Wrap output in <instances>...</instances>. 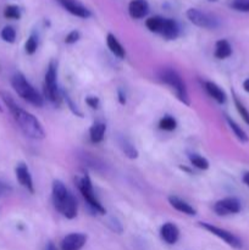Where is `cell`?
Instances as JSON below:
<instances>
[{
  "mask_svg": "<svg viewBox=\"0 0 249 250\" xmlns=\"http://www.w3.org/2000/svg\"><path fill=\"white\" fill-rule=\"evenodd\" d=\"M1 99L4 100L5 105L7 106L9 111L11 112L12 117L19 125L20 129L23 132L24 136L32 139H44L45 138V131H44L43 126L41 122L38 121L36 116L31 114V112L26 111L22 109L19 104H16L11 95L6 92H0Z\"/></svg>",
  "mask_w": 249,
  "mask_h": 250,
  "instance_id": "6da1fadb",
  "label": "cell"
},
{
  "mask_svg": "<svg viewBox=\"0 0 249 250\" xmlns=\"http://www.w3.org/2000/svg\"><path fill=\"white\" fill-rule=\"evenodd\" d=\"M107 225H109L110 229H111L112 231L116 232V233H121V232H122V225L120 224L119 220H116V219H114V217H112V219L110 220L109 224H107Z\"/></svg>",
  "mask_w": 249,
  "mask_h": 250,
  "instance_id": "e575fe53",
  "label": "cell"
},
{
  "mask_svg": "<svg viewBox=\"0 0 249 250\" xmlns=\"http://www.w3.org/2000/svg\"><path fill=\"white\" fill-rule=\"evenodd\" d=\"M158 77L161 82L167 84L168 87L175 92L176 97L178 98L180 102H182L183 104L189 106L190 100L189 97H188L187 88H186L185 82H183V80L181 78V76L178 75L177 71L170 67H164L159 71Z\"/></svg>",
  "mask_w": 249,
  "mask_h": 250,
  "instance_id": "7a4b0ae2",
  "label": "cell"
},
{
  "mask_svg": "<svg viewBox=\"0 0 249 250\" xmlns=\"http://www.w3.org/2000/svg\"><path fill=\"white\" fill-rule=\"evenodd\" d=\"M199 226L202 227V229H207L208 232H210V233L214 234V236L219 237L220 239H222L225 243H227L229 247H232V248L234 249L242 248L241 239H239L238 237L234 236L233 233H231V232L226 231V229H220V227L214 226V225L211 224H208V222H199Z\"/></svg>",
  "mask_w": 249,
  "mask_h": 250,
  "instance_id": "52a82bcc",
  "label": "cell"
},
{
  "mask_svg": "<svg viewBox=\"0 0 249 250\" xmlns=\"http://www.w3.org/2000/svg\"><path fill=\"white\" fill-rule=\"evenodd\" d=\"M87 243L84 233H70L61 241V250H81Z\"/></svg>",
  "mask_w": 249,
  "mask_h": 250,
  "instance_id": "30bf717a",
  "label": "cell"
},
{
  "mask_svg": "<svg viewBox=\"0 0 249 250\" xmlns=\"http://www.w3.org/2000/svg\"><path fill=\"white\" fill-rule=\"evenodd\" d=\"M117 95H119L120 104H122V105L126 104V93H124V90L121 89V88H120V89L117 90Z\"/></svg>",
  "mask_w": 249,
  "mask_h": 250,
  "instance_id": "8d00e7d4",
  "label": "cell"
},
{
  "mask_svg": "<svg viewBox=\"0 0 249 250\" xmlns=\"http://www.w3.org/2000/svg\"><path fill=\"white\" fill-rule=\"evenodd\" d=\"M204 88L207 90L208 94L217 103V104H225L227 100V95L216 83L211 82V81H205L204 82Z\"/></svg>",
  "mask_w": 249,
  "mask_h": 250,
  "instance_id": "2e32d148",
  "label": "cell"
},
{
  "mask_svg": "<svg viewBox=\"0 0 249 250\" xmlns=\"http://www.w3.org/2000/svg\"><path fill=\"white\" fill-rule=\"evenodd\" d=\"M59 212H60L62 216H65L66 219L68 220H72L77 216V210H78V204H77V200H76L75 195L71 193L66 200L63 203H61L58 208H56Z\"/></svg>",
  "mask_w": 249,
  "mask_h": 250,
  "instance_id": "8fae6325",
  "label": "cell"
},
{
  "mask_svg": "<svg viewBox=\"0 0 249 250\" xmlns=\"http://www.w3.org/2000/svg\"><path fill=\"white\" fill-rule=\"evenodd\" d=\"M11 192H12L11 186L7 185L6 182H4V181L0 180V198L6 197V195H9Z\"/></svg>",
  "mask_w": 249,
  "mask_h": 250,
  "instance_id": "836d02e7",
  "label": "cell"
},
{
  "mask_svg": "<svg viewBox=\"0 0 249 250\" xmlns=\"http://www.w3.org/2000/svg\"><path fill=\"white\" fill-rule=\"evenodd\" d=\"M242 181H243L244 185L248 186V187H249V172H244L243 173V177H242Z\"/></svg>",
  "mask_w": 249,
  "mask_h": 250,
  "instance_id": "74e56055",
  "label": "cell"
},
{
  "mask_svg": "<svg viewBox=\"0 0 249 250\" xmlns=\"http://www.w3.org/2000/svg\"><path fill=\"white\" fill-rule=\"evenodd\" d=\"M2 41L7 42V43H14L16 41V31H15L14 27L6 26L1 29V33H0Z\"/></svg>",
  "mask_w": 249,
  "mask_h": 250,
  "instance_id": "f546056e",
  "label": "cell"
},
{
  "mask_svg": "<svg viewBox=\"0 0 249 250\" xmlns=\"http://www.w3.org/2000/svg\"><path fill=\"white\" fill-rule=\"evenodd\" d=\"M16 178L19 181L20 185L23 188H26L29 193L33 194L34 193V186H33V180H32L31 172H29L28 167H27L26 164L21 163L17 165L16 167Z\"/></svg>",
  "mask_w": 249,
  "mask_h": 250,
  "instance_id": "7c38bea8",
  "label": "cell"
},
{
  "mask_svg": "<svg viewBox=\"0 0 249 250\" xmlns=\"http://www.w3.org/2000/svg\"><path fill=\"white\" fill-rule=\"evenodd\" d=\"M229 6L239 12H249V0H231Z\"/></svg>",
  "mask_w": 249,
  "mask_h": 250,
  "instance_id": "1f68e13d",
  "label": "cell"
},
{
  "mask_svg": "<svg viewBox=\"0 0 249 250\" xmlns=\"http://www.w3.org/2000/svg\"><path fill=\"white\" fill-rule=\"evenodd\" d=\"M176 127H177V121L172 116L163 117L160 120V122H159V128L163 129V131L171 132L173 129H176Z\"/></svg>",
  "mask_w": 249,
  "mask_h": 250,
  "instance_id": "484cf974",
  "label": "cell"
},
{
  "mask_svg": "<svg viewBox=\"0 0 249 250\" xmlns=\"http://www.w3.org/2000/svg\"><path fill=\"white\" fill-rule=\"evenodd\" d=\"M160 34L167 41H172V39L177 38L178 34H180V26L175 20L166 19Z\"/></svg>",
  "mask_w": 249,
  "mask_h": 250,
  "instance_id": "ac0fdd59",
  "label": "cell"
},
{
  "mask_svg": "<svg viewBox=\"0 0 249 250\" xmlns=\"http://www.w3.org/2000/svg\"><path fill=\"white\" fill-rule=\"evenodd\" d=\"M214 55L215 58L220 59V60L229 58L232 55V46L229 44V42L226 41V39H220V41H217L216 44H215Z\"/></svg>",
  "mask_w": 249,
  "mask_h": 250,
  "instance_id": "ffe728a7",
  "label": "cell"
},
{
  "mask_svg": "<svg viewBox=\"0 0 249 250\" xmlns=\"http://www.w3.org/2000/svg\"><path fill=\"white\" fill-rule=\"evenodd\" d=\"M0 111H2V109H1V106H0Z\"/></svg>",
  "mask_w": 249,
  "mask_h": 250,
  "instance_id": "b9f144b4",
  "label": "cell"
},
{
  "mask_svg": "<svg viewBox=\"0 0 249 250\" xmlns=\"http://www.w3.org/2000/svg\"><path fill=\"white\" fill-rule=\"evenodd\" d=\"M225 119H226L227 125H228L229 128L232 129V132H233L234 136L237 137V139H238L239 142H242V143H247V142L249 141V138H248V136H247L246 132L242 129V127L239 126V125L237 124L236 121H233L231 117L227 116V115H226V117H225Z\"/></svg>",
  "mask_w": 249,
  "mask_h": 250,
  "instance_id": "603a6c76",
  "label": "cell"
},
{
  "mask_svg": "<svg viewBox=\"0 0 249 250\" xmlns=\"http://www.w3.org/2000/svg\"><path fill=\"white\" fill-rule=\"evenodd\" d=\"M80 38H81L80 32H78V31H71L70 33L66 36L65 43L66 44H73V43H76V42L80 41Z\"/></svg>",
  "mask_w": 249,
  "mask_h": 250,
  "instance_id": "d6a6232c",
  "label": "cell"
},
{
  "mask_svg": "<svg viewBox=\"0 0 249 250\" xmlns=\"http://www.w3.org/2000/svg\"><path fill=\"white\" fill-rule=\"evenodd\" d=\"M149 12V4L146 0H132L128 5V14L132 19L141 20Z\"/></svg>",
  "mask_w": 249,
  "mask_h": 250,
  "instance_id": "5bb4252c",
  "label": "cell"
},
{
  "mask_svg": "<svg viewBox=\"0 0 249 250\" xmlns=\"http://www.w3.org/2000/svg\"><path fill=\"white\" fill-rule=\"evenodd\" d=\"M209 1H212V2H215V1H217V0H209Z\"/></svg>",
  "mask_w": 249,
  "mask_h": 250,
  "instance_id": "60d3db41",
  "label": "cell"
},
{
  "mask_svg": "<svg viewBox=\"0 0 249 250\" xmlns=\"http://www.w3.org/2000/svg\"><path fill=\"white\" fill-rule=\"evenodd\" d=\"M243 89L246 90L247 93H249V78H247L243 82Z\"/></svg>",
  "mask_w": 249,
  "mask_h": 250,
  "instance_id": "f35d334b",
  "label": "cell"
},
{
  "mask_svg": "<svg viewBox=\"0 0 249 250\" xmlns=\"http://www.w3.org/2000/svg\"><path fill=\"white\" fill-rule=\"evenodd\" d=\"M56 1L60 4V6H62L66 11H68L73 16L80 17V19H88V17L92 16L90 10L78 0H56Z\"/></svg>",
  "mask_w": 249,
  "mask_h": 250,
  "instance_id": "9c48e42d",
  "label": "cell"
},
{
  "mask_svg": "<svg viewBox=\"0 0 249 250\" xmlns=\"http://www.w3.org/2000/svg\"><path fill=\"white\" fill-rule=\"evenodd\" d=\"M37 49H38V37L33 33L27 39L26 44H24V50H26L28 55H33L37 51Z\"/></svg>",
  "mask_w": 249,
  "mask_h": 250,
  "instance_id": "4316f807",
  "label": "cell"
},
{
  "mask_svg": "<svg viewBox=\"0 0 249 250\" xmlns=\"http://www.w3.org/2000/svg\"><path fill=\"white\" fill-rule=\"evenodd\" d=\"M44 92H45V97L49 102L55 105L60 104L61 94L58 85V63L55 61H50L48 70H46Z\"/></svg>",
  "mask_w": 249,
  "mask_h": 250,
  "instance_id": "5b68a950",
  "label": "cell"
},
{
  "mask_svg": "<svg viewBox=\"0 0 249 250\" xmlns=\"http://www.w3.org/2000/svg\"><path fill=\"white\" fill-rule=\"evenodd\" d=\"M85 103H87V105L89 107H92V109H98L99 107V99H98L97 97H88L87 99H85Z\"/></svg>",
  "mask_w": 249,
  "mask_h": 250,
  "instance_id": "d590c367",
  "label": "cell"
},
{
  "mask_svg": "<svg viewBox=\"0 0 249 250\" xmlns=\"http://www.w3.org/2000/svg\"><path fill=\"white\" fill-rule=\"evenodd\" d=\"M188 158H189L190 164L194 167L199 168V170H208L209 168V161L205 158H203V156L198 155V154H190Z\"/></svg>",
  "mask_w": 249,
  "mask_h": 250,
  "instance_id": "d4e9b609",
  "label": "cell"
},
{
  "mask_svg": "<svg viewBox=\"0 0 249 250\" xmlns=\"http://www.w3.org/2000/svg\"><path fill=\"white\" fill-rule=\"evenodd\" d=\"M168 203H170V205L173 208V209L182 212V214L188 215V216H194V215H197V210H195L192 205L188 204V203L185 202V200L180 199L178 197L171 195V197H168Z\"/></svg>",
  "mask_w": 249,
  "mask_h": 250,
  "instance_id": "e0dca14e",
  "label": "cell"
},
{
  "mask_svg": "<svg viewBox=\"0 0 249 250\" xmlns=\"http://www.w3.org/2000/svg\"><path fill=\"white\" fill-rule=\"evenodd\" d=\"M82 158L83 160H84V163L87 164L88 166H90L92 168H94V170H99L100 167H104V163H103L100 159L90 155V154H83Z\"/></svg>",
  "mask_w": 249,
  "mask_h": 250,
  "instance_id": "83f0119b",
  "label": "cell"
},
{
  "mask_svg": "<svg viewBox=\"0 0 249 250\" xmlns=\"http://www.w3.org/2000/svg\"><path fill=\"white\" fill-rule=\"evenodd\" d=\"M51 190H53V202L55 209L61 204V203L65 202L66 198L71 194V192L67 189V187H66V186L63 185V182H61L60 180L54 181Z\"/></svg>",
  "mask_w": 249,
  "mask_h": 250,
  "instance_id": "9a60e30c",
  "label": "cell"
},
{
  "mask_svg": "<svg viewBox=\"0 0 249 250\" xmlns=\"http://www.w3.org/2000/svg\"><path fill=\"white\" fill-rule=\"evenodd\" d=\"M186 16H187V19L193 24H195L197 27H200V28L214 29L217 28L220 24L219 20L214 15L207 14V12L200 11V10L194 9V7L188 9L187 12H186Z\"/></svg>",
  "mask_w": 249,
  "mask_h": 250,
  "instance_id": "8992f818",
  "label": "cell"
},
{
  "mask_svg": "<svg viewBox=\"0 0 249 250\" xmlns=\"http://www.w3.org/2000/svg\"><path fill=\"white\" fill-rule=\"evenodd\" d=\"M76 185H77L78 189H80L81 194H82L83 199L87 202V204L94 210L95 212L100 215H105L106 214V210L105 208L103 207L102 203L98 200V198L95 197L94 190H93V186H92V181H90V177L84 173L82 177H77L76 178Z\"/></svg>",
  "mask_w": 249,
  "mask_h": 250,
  "instance_id": "277c9868",
  "label": "cell"
},
{
  "mask_svg": "<svg viewBox=\"0 0 249 250\" xmlns=\"http://www.w3.org/2000/svg\"><path fill=\"white\" fill-rule=\"evenodd\" d=\"M233 102H234V105H236L237 111L239 112V115L242 116V119H243L244 122H246V124L249 126V111L247 110V107L242 104V102L238 99V98H237V95L234 94V93H233Z\"/></svg>",
  "mask_w": 249,
  "mask_h": 250,
  "instance_id": "f1b7e54d",
  "label": "cell"
},
{
  "mask_svg": "<svg viewBox=\"0 0 249 250\" xmlns=\"http://www.w3.org/2000/svg\"><path fill=\"white\" fill-rule=\"evenodd\" d=\"M165 20H166V17L151 16L145 21V26H146V28H148L150 32H153V33L160 34L161 31H163Z\"/></svg>",
  "mask_w": 249,
  "mask_h": 250,
  "instance_id": "cb8c5ba5",
  "label": "cell"
},
{
  "mask_svg": "<svg viewBox=\"0 0 249 250\" xmlns=\"http://www.w3.org/2000/svg\"><path fill=\"white\" fill-rule=\"evenodd\" d=\"M160 236L165 243L175 244L177 243L178 238H180V229L172 222H166L161 226Z\"/></svg>",
  "mask_w": 249,
  "mask_h": 250,
  "instance_id": "4fadbf2b",
  "label": "cell"
},
{
  "mask_svg": "<svg viewBox=\"0 0 249 250\" xmlns=\"http://www.w3.org/2000/svg\"><path fill=\"white\" fill-rule=\"evenodd\" d=\"M106 44L109 50L114 54L116 58L124 59L126 56V51H124V48L122 46V44L120 43L119 39L114 36L112 33H107L106 36Z\"/></svg>",
  "mask_w": 249,
  "mask_h": 250,
  "instance_id": "d6986e66",
  "label": "cell"
},
{
  "mask_svg": "<svg viewBox=\"0 0 249 250\" xmlns=\"http://www.w3.org/2000/svg\"><path fill=\"white\" fill-rule=\"evenodd\" d=\"M46 250H56V248L55 246L50 242V243H48V246H46Z\"/></svg>",
  "mask_w": 249,
  "mask_h": 250,
  "instance_id": "ab89813d",
  "label": "cell"
},
{
  "mask_svg": "<svg viewBox=\"0 0 249 250\" xmlns=\"http://www.w3.org/2000/svg\"><path fill=\"white\" fill-rule=\"evenodd\" d=\"M105 132H106V125L103 124V122H95L89 128L90 142L94 144L100 143L104 139Z\"/></svg>",
  "mask_w": 249,
  "mask_h": 250,
  "instance_id": "7402d4cb",
  "label": "cell"
},
{
  "mask_svg": "<svg viewBox=\"0 0 249 250\" xmlns=\"http://www.w3.org/2000/svg\"><path fill=\"white\" fill-rule=\"evenodd\" d=\"M4 16L10 20H19L21 17V10L16 5H7L4 10Z\"/></svg>",
  "mask_w": 249,
  "mask_h": 250,
  "instance_id": "4dcf8cb0",
  "label": "cell"
},
{
  "mask_svg": "<svg viewBox=\"0 0 249 250\" xmlns=\"http://www.w3.org/2000/svg\"><path fill=\"white\" fill-rule=\"evenodd\" d=\"M241 202L237 198L228 197L224 198V199L219 200L215 203L214 205V211L219 216H226V215H233L238 214L241 211Z\"/></svg>",
  "mask_w": 249,
  "mask_h": 250,
  "instance_id": "ba28073f",
  "label": "cell"
},
{
  "mask_svg": "<svg viewBox=\"0 0 249 250\" xmlns=\"http://www.w3.org/2000/svg\"><path fill=\"white\" fill-rule=\"evenodd\" d=\"M11 84L12 88L15 89V92L20 95L23 100H26L29 104L34 105L37 107L43 106L44 100L43 97L39 94L38 90L26 80L22 73H16V75L12 76L11 78Z\"/></svg>",
  "mask_w": 249,
  "mask_h": 250,
  "instance_id": "3957f363",
  "label": "cell"
},
{
  "mask_svg": "<svg viewBox=\"0 0 249 250\" xmlns=\"http://www.w3.org/2000/svg\"><path fill=\"white\" fill-rule=\"evenodd\" d=\"M117 143L119 146L121 148L122 153L127 156L128 159H137L138 158V150L136 149V146L131 143L129 139H127L126 137H119L117 138Z\"/></svg>",
  "mask_w": 249,
  "mask_h": 250,
  "instance_id": "44dd1931",
  "label": "cell"
}]
</instances>
